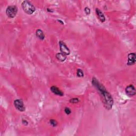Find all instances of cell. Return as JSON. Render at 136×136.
<instances>
[{"mask_svg":"<svg viewBox=\"0 0 136 136\" xmlns=\"http://www.w3.org/2000/svg\"><path fill=\"white\" fill-rule=\"evenodd\" d=\"M102 96V99L105 107L107 109H112L113 105V99L111 94L108 91L105 90L100 93Z\"/></svg>","mask_w":136,"mask_h":136,"instance_id":"6da1fadb","label":"cell"},{"mask_svg":"<svg viewBox=\"0 0 136 136\" xmlns=\"http://www.w3.org/2000/svg\"><path fill=\"white\" fill-rule=\"evenodd\" d=\"M21 7L24 11L28 15H31L35 11V8L28 1H24L21 4Z\"/></svg>","mask_w":136,"mask_h":136,"instance_id":"7a4b0ae2","label":"cell"},{"mask_svg":"<svg viewBox=\"0 0 136 136\" xmlns=\"http://www.w3.org/2000/svg\"><path fill=\"white\" fill-rule=\"evenodd\" d=\"M6 12L8 17L10 18H14L17 14L18 8L15 6H9L7 8Z\"/></svg>","mask_w":136,"mask_h":136,"instance_id":"3957f363","label":"cell"},{"mask_svg":"<svg viewBox=\"0 0 136 136\" xmlns=\"http://www.w3.org/2000/svg\"><path fill=\"white\" fill-rule=\"evenodd\" d=\"M14 105L17 110L20 112L25 111V106L23 102L21 99H16L14 101Z\"/></svg>","mask_w":136,"mask_h":136,"instance_id":"277c9868","label":"cell"},{"mask_svg":"<svg viewBox=\"0 0 136 136\" xmlns=\"http://www.w3.org/2000/svg\"><path fill=\"white\" fill-rule=\"evenodd\" d=\"M59 46H60V49L61 53H62L66 55H68L70 54V50L63 42L60 41Z\"/></svg>","mask_w":136,"mask_h":136,"instance_id":"5b68a950","label":"cell"},{"mask_svg":"<svg viewBox=\"0 0 136 136\" xmlns=\"http://www.w3.org/2000/svg\"><path fill=\"white\" fill-rule=\"evenodd\" d=\"M92 84L96 88V89L100 92V93H102L104 91L106 90L105 88L102 85L100 84L98 80L95 78H93V79H92Z\"/></svg>","mask_w":136,"mask_h":136,"instance_id":"8992f818","label":"cell"},{"mask_svg":"<svg viewBox=\"0 0 136 136\" xmlns=\"http://www.w3.org/2000/svg\"><path fill=\"white\" fill-rule=\"evenodd\" d=\"M125 93L129 96L132 97L135 94V89L132 85H130L125 88Z\"/></svg>","mask_w":136,"mask_h":136,"instance_id":"52a82bcc","label":"cell"},{"mask_svg":"<svg viewBox=\"0 0 136 136\" xmlns=\"http://www.w3.org/2000/svg\"><path fill=\"white\" fill-rule=\"evenodd\" d=\"M128 62H127V65H132L135 64V54L134 53H131L128 54Z\"/></svg>","mask_w":136,"mask_h":136,"instance_id":"ba28073f","label":"cell"},{"mask_svg":"<svg viewBox=\"0 0 136 136\" xmlns=\"http://www.w3.org/2000/svg\"><path fill=\"white\" fill-rule=\"evenodd\" d=\"M51 90L52 92L53 93H54V94L60 96H62L64 95V93L63 92L61 91L60 89H59V88H58L56 86H53L51 87Z\"/></svg>","mask_w":136,"mask_h":136,"instance_id":"9c48e42d","label":"cell"},{"mask_svg":"<svg viewBox=\"0 0 136 136\" xmlns=\"http://www.w3.org/2000/svg\"><path fill=\"white\" fill-rule=\"evenodd\" d=\"M96 15H97L98 18L99 19V20L102 22V23H104V22L105 21V17L104 15L103 14V13L100 11L99 9L96 8Z\"/></svg>","mask_w":136,"mask_h":136,"instance_id":"30bf717a","label":"cell"},{"mask_svg":"<svg viewBox=\"0 0 136 136\" xmlns=\"http://www.w3.org/2000/svg\"><path fill=\"white\" fill-rule=\"evenodd\" d=\"M56 58L60 62H64L67 59V55L62 53H59L56 54Z\"/></svg>","mask_w":136,"mask_h":136,"instance_id":"8fae6325","label":"cell"},{"mask_svg":"<svg viewBox=\"0 0 136 136\" xmlns=\"http://www.w3.org/2000/svg\"><path fill=\"white\" fill-rule=\"evenodd\" d=\"M36 35L37 37L41 40H44L45 38V35L41 29H37L36 31Z\"/></svg>","mask_w":136,"mask_h":136,"instance_id":"7c38bea8","label":"cell"},{"mask_svg":"<svg viewBox=\"0 0 136 136\" xmlns=\"http://www.w3.org/2000/svg\"><path fill=\"white\" fill-rule=\"evenodd\" d=\"M77 75L78 77H83L84 76V72H83V71L80 69H78L77 70Z\"/></svg>","mask_w":136,"mask_h":136,"instance_id":"4fadbf2b","label":"cell"},{"mask_svg":"<svg viewBox=\"0 0 136 136\" xmlns=\"http://www.w3.org/2000/svg\"><path fill=\"white\" fill-rule=\"evenodd\" d=\"M70 102L72 104H77L79 102V99L78 98H73L70 100Z\"/></svg>","mask_w":136,"mask_h":136,"instance_id":"5bb4252c","label":"cell"},{"mask_svg":"<svg viewBox=\"0 0 136 136\" xmlns=\"http://www.w3.org/2000/svg\"><path fill=\"white\" fill-rule=\"evenodd\" d=\"M50 124L53 126H56L57 124H58V123H57V122L54 120H50Z\"/></svg>","mask_w":136,"mask_h":136,"instance_id":"9a60e30c","label":"cell"},{"mask_svg":"<svg viewBox=\"0 0 136 136\" xmlns=\"http://www.w3.org/2000/svg\"><path fill=\"white\" fill-rule=\"evenodd\" d=\"M64 112L67 115H69L71 113V110L69 107H65L64 109Z\"/></svg>","mask_w":136,"mask_h":136,"instance_id":"2e32d148","label":"cell"},{"mask_svg":"<svg viewBox=\"0 0 136 136\" xmlns=\"http://www.w3.org/2000/svg\"><path fill=\"white\" fill-rule=\"evenodd\" d=\"M85 12L86 13V14L87 15H89L90 14V9L89 8H88V7H86L85 8Z\"/></svg>","mask_w":136,"mask_h":136,"instance_id":"e0dca14e","label":"cell"},{"mask_svg":"<svg viewBox=\"0 0 136 136\" xmlns=\"http://www.w3.org/2000/svg\"><path fill=\"white\" fill-rule=\"evenodd\" d=\"M22 123H23V124H24L25 125H27L28 124V122H27V121H26L25 120H22Z\"/></svg>","mask_w":136,"mask_h":136,"instance_id":"ac0fdd59","label":"cell"},{"mask_svg":"<svg viewBox=\"0 0 136 136\" xmlns=\"http://www.w3.org/2000/svg\"><path fill=\"white\" fill-rule=\"evenodd\" d=\"M58 21L59 23H60L62 25H64V23H63V22L62 20H58Z\"/></svg>","mask_w":136,"mask_h":136,"instance_id":"d6986e66","label":"cell"},{"mask_svg":"<svg viewBox=\"0 0 136 136\" xmlns=\"http://www.w3.org/2000/svg\"><path fill=\"white\" fill-rule=\"evenodd\" d=\"M47 10V11H48V12H53V10H50V9H49V8H48Z\"/></svg>","mask_w":136,"mask_h":136,"instance_id":"ffe728a7","label":"cell"}]
</instances>
